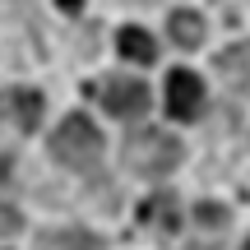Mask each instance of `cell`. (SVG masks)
<instances>
[{"label": "cell", "instance_id": "obj_4", "mask_svg": "<svg viewBox=\"0 0 250 250\" xmlns=\"http://www.w3.org/2000/svg\"><path fill=\"white\" fill-rule=\"evenodd\" d=\"M37 121H42V93L33 88H5L0 93V125L14 134H28L37 130Z\"/></svg>", "mask_w": 250, "mask_h": 250}, {"label": "cell", "instance_id": "obj_13", "mask_svg": "<svg viewBox=\"0 0 250 250\" xmlns=\"http://www.w3.org/2000/svg\"><path fill=\"white\" fill-rule=\"evenodd\" d=\"M9 176V158H0V181H5Z\"/></svg>", "mask_w": 250, "mask_h": 250}, {"label": "cell", "instance_id": "obj_9", "mask_svg": "<svg viewBox=\"0 0 250 250\" xmlns=\"http://www.w3.org/2000/svg\"><path fill=\"white\" fill-rule=\"evenodd\" d=\"M139 218L153 223L158 232H176V223H181V218H176V199H171V195H153L148 204L139 208Z\"/></svg>", "mask_w": 250, "mask_h": 250}, {"label": "cell", "instance_id": "obj_8", "mask_svg": "<svg viewBox=\"0 0 250 250\" xmlns=\"http://www.w3.org/2000/svg\"><path fill=\"white\" fill-rule=\"evenodd\" d=\"M167 33H171V42L176 46H199L204 42V19L195 14V9H176V14H171V23H167Z\"/></svg>", "mask_w": 250, "mask_h": 250}, {"label": "cell", "instance_id": "obj_15", "mask_svg": "<svg viewBox=\"0 0 250 250\" xmlns=\"http://www.w3.org/2000/svg\"><path fill=\"white\" fill-rule=\"evenodd\" d=\"M125 5H153V0H125Z\"/></svg>", "mask_w": 250, "mask_h": 250}, {"label": "cell", "instance_id": "obj_11", "mask_svg": "<svg viewBox=\"0 0 250 250\" xmlns=\"http://www.w3.org/2000/svg\"><path fill=\"white\" fill-rule=\"evenodd\" d=\"M195 223H199V227H223V223H227V208H223V204H199V208H195Z\"/></svg>", "mask_w": 250, "mask_h": 250}, {"label": "cell", "instance_id": "obj_10", "mask_svg": "<svg viewBox=\"0 0 250 250\" xmlns=\"http://www.w3.org/2000/svg\"><path fill=\"white\" fill-rule=\"evenodd\" d=\"M42 250H102V241L93 232H51V236H42V241H37Z\"/></svg>", "mask_w": 250, "mask_h": 250}, {"label": "cell", "instance_id": "obj_6", "mask_svg": "<svg viewBox=\"0 0 250 250\" xmlns=\"http://www.w3.org/2000/svg\"><path fill=\"white\" fill-rule=\"evenodd\" d=\"M218 74H223L236 93H250V42H236V46H227V51H218Z\"/></svg>", "mask_w": 250, "mask_h": 250}, {"label": "cell", "instance_id": "obj_16", "mask_svg": "<svg viewBox=\"0 0 250 250\" xmlns=\"http://www.w3.org/2000/svg\"><path fill=\"white\" fill-rule=\"evenodd\" d=\"M246 250H250V241H246Z\"/></svg>", "mask_w": 250, "mask_h": 250}, {"label": "cell", "instance_id": "obj_3", "mask_svg": "<svg viewBox=\"0 0 250 250\" xmlns=\"http://www.w3.org/2000/svg\"><path fill=\"white\" fill-rule=\"evenodd\" d=\"M102 107H107L111 116H121V121L144 116V111H148V83L116 74V79H107V83H102Z\"/></svg>", "mask_w": 250, "mask_h": 250}, {"label": "cell", "instance_id": "obj_5", "mask_svg": "<svg viewBox=\"0 0 250 250\" xmlns=\"http://www.w3.org/2000/svg\"><path fill=\"white\" fill-rule=\"evenodd\" d=\"M204 107V83L195 70H171L167 74V111L176 121H195Z\"/></svg>", "mask_w": 250, "mask_h": 250}, {"label": "cell", "instance_id": "obj_1", "mask_svg": "<svg viewBox=\"0 0 250 250\" xmlns=\"http://www.w3.org/2000/svg\"><path fill=\"white\" fill-rule=\"evenodd\" d=\"M102 134H98V125H93L88 116H70V121H61V130L51 134V153L65 162V167H74V171H93L102 162Z\"/></svg>", "mask_w": 250, "mask_h": 250}, {"label": "cell", "instance_id": "obj_17", "mask_svg": "<svg viewBox=\"0 0 250 250\" xmlns=\"http://www.w3.org/2000/svg\"><path fill=\"white\" fill-rule=\"evenodd\" d=\"M195 250H199V246H195Z\"/></svg>", "mask_w": 250, "mask_h": 250}, {"label": "cell", "instance_id": "obj_2", "mask_svg": "<svg viewBox=\"0 0 250 250\" xmlns=\"http://www.w3.org/2000/svg\"><path fill=\"white\" fill-rule=\"evenodd\" d=\"M125 162H130L139 176H167L171 167L181 162V144L171 139L167 130H134L125 139Z\"/></svg>", "mask_w": 250, "mask_h": 250}, {"label": "cell", "instance_id": "obj_12", "mask_svg": "<svg viewBox=\"0 0 250 250\" xmlns=\"http://www.w3.org/2000/svg\"><path fill=\"white\" fill-rule=\"evenodd\" d=\"M19 227H23V218H19V208H9V204H0V236H14Z\"/></svg>", "mask_w": 250, "mask_h": 250}, {"label": "cell", "instance_id": "obj_7", "mask_svg": "<svg viewBox=\"0 0 250 250\" xmlns=\"http://www.w3.org/2000/svg\"><path fill=\"white\" fill-rule=\"evenodd\" d=\"M116 46H121L125 61H139V65H153V56H158V42H153L144 28H134V23L116 33Z\"/></svg>", "mask_w": 250, "mask_h": 250}, {"label": "cell", "instance_id": "obj_14", "mask_svg": "<svg viewBox=\"0 0 250 250\" xmlns=\"http://www.w3.org/2000/svg\"><path fill=\"white\" fill-rule=\"evenodd\" d=\"M61 5H65V9H79V0H61Z\"/></svg>", "mask_w": 250, "mask_h": 250}]
</instances>
